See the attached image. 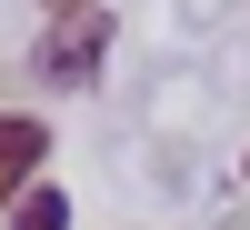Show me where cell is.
<instances>
[{"instance_id": "obj_1", "label": "cell", "mask_w": 250, "mask_h": 230, "mask_svg": "<svg viewBox=\"0 0 250 230\" xmlns=\"http://www.w3.org/2000/svg\"><path fill=\"white\" fill-rule=\"evenodd\" d=\"M110 50V10H50L40 30V80H90Z\"/></svg>"}, {"instance_id": "obj_3", "label": "cell", "mask_w": 250, "mask_h": 230, "mask_svg": "<svg viewBox=\"0 0 250 230\" xmlns=\"http://www.w3.org/2000/svg\"><path fill=\"white\" fill-rule=\"evenodd\" d=\"M10 230H70V190H40L30 180V190L10 200Z\"/></svg>"}, {"instance_id": "obj_2", "label": "cell", "mask_w": 250, "mask_h": 230, "mask_svg": "<svg viewBox=\"0 0 250 230\" xmlns=\"http://www.w3.org/2000/svg\"><path fill=\"white\" fill-rule=\"evenodd\" d=\"M40 160H50V130H40L30 110H0V210L40 180Z\"/></svg>"}, {"instance_id": "obj_4", "label": "cell", "mask_w": 250, "mask_h": 230, "mask_svg": "<svg viewBox=\"0 0 250 230\" xmlns=\"http://www.w3.org/2000/svg\"><path fill=\"white\" fill-rule=\"evenodd\" d=\"M240 180H250V160H240Z\"/></svg>"}]
</instances>
